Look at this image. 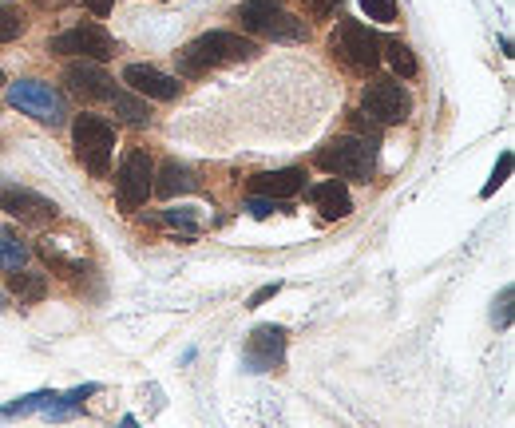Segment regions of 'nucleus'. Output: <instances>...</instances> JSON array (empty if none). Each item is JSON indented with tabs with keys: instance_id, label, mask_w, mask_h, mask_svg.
Masks as SVG:
<instances>
[{
	"instance_id": "20e7f679",
	"label": "nucleus",
	"mask_w": 515,
	"mask_h": 428,
	"mask_svg": "<svg viewBox=\"0 0 515 428\" xmlns=\"http://www.w3.org/2000/svg\"><path fill=\"white\" fill-rule=\"evenodd\" d=\"M333 52L345 60L349 72H361V76H369L381 64V40L361 20H341V28L333 32Z\"/></svg>"
},
{
	"instance_id": "4468645a",
	"label": "nucleus",
	"mask_w": 515,
	"mask_h": 428,
	"mask_svg": "<svg viewBox=\"0 0 515 428\" xmlns=\"http://www.w3.org/2000/svg\"><path fill=\"white\" fill-rule=\"evenodd\" d=\"M64 80H68V84H72V92H76V96H84V100H111V96H115V84L107 80V72H103L100 64H92V60H84V64H68Z\"/></svg>"
},
{
	"instance_id": "6e6552de",
	"label": "nucleus",
	"mask_w": 515,
	"mask_h": 428,
	"mask_svg": "<svg viewBox=\"0 0 515 428\" xmlns=\"http://www.w3.org/2000/svg\"><path fill=\"white\" fill-rule=\"evenodd\" d=\"M361 107H365V115H369L377 127H393V123H405V119H409L412 100L401 84H393V80H373V84L365 88V96H361Z\"/></svg>"
},
{
	"instance_id": "c85d7f7f",
	"label": "nucleus",
	"mask_w": 515,
	"mask_h": 428,
	"mask_svg": "<svg viewBox=\"0 0 515 428\" xmlns=\"http://www.w3.org/2000/svg\"><path fill=\"white\" fill-rule=\"evenodd\" d=\"M278 290H282V286H278V282H274V286H262V290H258V294H254V298H250V306H262V302H266V298H274V294H278Z\"/></svg>"
},
{
	"instance_id": "0eeeda50",
	"label": "nucleus",
	"mask_w": 515,
	"mask_h": 428,
	"mask_svg": "<svg viewBox=\"0 0 515 428\" xmlns=\"http://www.w3.org/2000/svg\"><path fill=\"white\" fill-rule=\"evenodd\" d=\"M8 104L20 107L24 115L40 119V123H64V96L52 88V84H40V80H16L8 84Z\"/></svg>"
},
{
	"instance_id": "473e14b6",
	"label": "nucleus",
	"mask_w": 515,
	"mask_h": 428,
	"mask_svg": "<svg viewBox=\"0 0 515 428\" xmlns=\"http://www.w3.org/2000/svg\"><path fill=\"white\" fill-rule=\"evenodd\" d=\"M270 4H278V0H270Z\"/></svg>"
},
{
	"instance_id": "bb28decb",
	"label": "nucleus",
	"mask_w": 515,
	"mask_h": 428,
	"mask_svg": "<svg viewBox=\"0 0 515 428\" xmlns=\"http://www.w3.org/2000/svg\"><path fill=\"white\" fill-rule=\"evenodd\" d=\"M246 211L254 214V218H266V214L278 211V203H274V199H262V195H258V199H250V203H246Z\"/></svg>"
},
{
	"instance_id": "1a4fd4ad",
	"label": "nucleus",
	"mask_w": 515,
	"mask_h": 428,
	"mask_svg": "<svg viewBox=\"0 0 515 428\" xmlns=\"http://www.w3.org/2000/svg\"><path fill=\"white\" fill-rule=\"evenodd\" d=\"M48 52H60V56H84L92 64H100L107 56H115V40L103 32L100 24H80V28H68L60 36H52Z\"/></svg>"
},
{
	"instance_id": "cd10ccee",
	"label": "nucleus",
	"mask_w": 515,
	"mask_h": 428,
	"mask_svg": "<svg viewBox=\"0 0 515 428\" xmlns=\"http://www.w3.org/2000/svg\"><path fill=\"white\" fill-rule=\"evenodd\" d=\"M337 4L341 0H306L309 16H329V12H337Z\"/></svg>"
},
{
	"instance_id": "a878e982",
	"label": "nucleus",
	"mask_w": 515,
	"mask_h": 428,
	"mask_svg": "<svg viewBox=\"0 0 515 428\" xmlns=\"http://www.w3.org/2000/svg\"><path fill=\"white\" fill-rule=\"evenodd\" d=\"M492 321H496L500 329H508V325H512V286L500 294V306L492 310Z\"/></svg>"
},
{
	"instance_id": "393cba45",
	"label": "nucleus",
	"mask_w": 515,
	"mask_h": 428,
	"mask_svg": "<svg viewBox=\"0 0 515 428\" xmlns=\"http://www.w3.org/2000/svg\"><path fill=\"white\" fill-rule=\"evenodd\" d=\"M163 222H167V226H175V230H183L187 238H195V234H199V222L191 218V211H167Z\"/></svg>"
},
{
	"instance_id": "7c9ffc66",
	"label": "nucleus",
	"mask_w": 515,
	"mask_h": 428,
	"mask_svg": "<svg viewBox=\"0 0 515 428\" xmlns=\"http://www.w3.org/2000/svg\"><path fill=\"white\" fill-rule=\"evenodd\" d=\"M119 428H139V425H135V421H131V417H127V421H123V425H119Z\"/></svg>"
},
{
	"instance_id": "f257e3e1",
	"label": "nucleus",
	"mask_w": 515,
	"mask_h": 428,
	"mask_svg": "<svg viewBox=\"0 0 515 428\" xmlns=\"http://www.w3.org/2000/svg\"><path fill=\"white\" fill-rule=\"evenodd\" d=\"M254 52H258V48H254L250 40L234 36V32H206V36L191 40V44H187L183 52H175V56H179L183 76H203V72H210V68L250 60Z\"/></svg>"
},
{
	"instance_id": "7ed1b4c3",
	"label": "nucleus",
	"mask_w": 515,
	"mask_h": 428,
	"mask_svg": "<svg viewBox=\"0 0 515 428\" xmlns=\"http://www.w3.org/2000/svg\"><path fill=\"white\" fill-rule=\"evenodd\" d=\"M238 20H242L246 32H258V36H270V40H306L309 36L306 20L282 12L270 0H246L238 8Z\"/></svg>"
},
{
	"instance_id": "f3484780",
	"label": "nucleus",
	"mask_w": 515,
	"mask_h": 428,
	"mask_svg": "<svg viewBox=\"0 0 515 428\" xmlns=\"http://www.w3.org/2000/svg\"><path fill=\"white\" fill-rule=\"evenodd\" d=\"M381 48H385V60L393 64V72H397V76H405V80L416 76V56H412V48L405 44V40L389 36V40H381Z\"/></svg>"
},
{
	"instance_id": "4be33fe9",
	"label": "nucleus",
	"mask_w": 515,
	"mask_h": 428,
	"mask_svg": "<svg viewBox=\"0 0 515 428\" xmlns=\"http://www.w3.org/2000/svg\"><path fill=\"white\" fill-rule=\"evenodd\" d=\"M48 401H56V393H36V397H20L16 405L0 409V417H20V413H32V409H40V405H48Z\"/></svg>"
},
{
	"instance_id": "412c9836",
	"label": "nucleus",
	"mask_w": 515,
	"mask_h": 428,
	"mask_svg": "<svg viewBox=\"0 0 515 428\" xmlns=\"http://www.w3.org/2000/svg\"><path fill=\"white\" fill-rule=\"evenodd\" d=\"M20 32H24V16H20V8H12V4H0V44L16 40Z\"/></svg>"
},
{
	"instance_id": "f03ea898",
	"label": "nucleus",
	"mask_w": 515,
	"mask_h": 428,
	"mask_svg": "<svg viewBox=\"0 0 515 428\" xmlns=\"http://www.w3.org/2000/svg\"><path fill=\"white\" fill-rule=\"evenodd\" d=\"M317 167L337 175V179H353V183H369L373 175V143L361 135H341L333 143H325L317 151Z\"/></svg>"
},
{
	"instance_id": "f8f14e48",
	"label": "nucleus",
	"mask_w": 515,
	"mask_h": 428,
	"mask_svg": "<svg viewBox=\"0 0 515 428\" xmlns=\"http://www.w3.org/2000/svg\"><path fill=\"white\" fill-rule=\"evenodd\" d=\"M123 84L131 88V92H139V96H147V100H175L179 96V80L175 76H163L159 68H147V64H127L123 68Z\"/></svg>"
},
{
	"instance_id": "b1692460",
	"label": "nucleus",
	"mask_w": 515,
	"mask_h": 428,
	"mask_svg": "<svg viewBox=\"0 0 515 428\" xmlns=\"http://www.w3.org/2000/svg\"><path fill=\"white\" fill-rule=\"evenodd\" d=\"M508 171H512V151H504V155H500V163H496V171H492V179H488V187H484V199H488V195H496V187H504Z\"/></svg>"
},
{
	"instance_id": "a211bd4d",
	"label": "nucleus",
	"mask_w": 515,
	"mask_h": 428,
	"mask_svg": "<svg viewBox=\"0 0 515 428\" xmlns=\"http://www.w3.org/2000/svg\"><path fill=\"white\" fill-rule=\"evenodd\" d=\"M8 286H12V294L20 298V302H40L44 298V278L40 274H28V270H12L8 274Z\"/></svg>"
},
{
	"instance_id": "5701e85b",
	"label": "nucleus",
	"mask_w": 515,
	"mask_h": 428,
	"mask_svg": "<svg viewBox=\"0 0 515 428\" xmlns=\"http://www.w3.org/2000/svg\"><path fill=\"white\" fill-rule=\"evenodd\" d=\"M361 8L369 12V20H381V24L397 20V0H361Z\"/></svg>"
},
{
	"instance_id": "72a5a7b5",
	"label": "nucleus",
	"mask_w": 515,
	"mask_h": 428,
	"mask_svg": "<svg viewBox=\"0 0 515 428\" xmlns=\"http://www.w3.org/2000/svg\"><path fill=\"white\" fill-rule=\"evenodd\" d=\"M0 306H4V302H0Z\"/></svg>"
},
{
	"instance_id": "9d476101",
	"label": "nucleus",
	"mask_w": 515,
	"mask_h": 428,
	"mask_svg": "<svg viewBox=\"0 0 515 428\" xmlns=\"http://www.w3.org/2000/svg\"><path fill=\"white\" fill-rule=\"evenodd\" d=\"M282 357H286V329L282 325H258L246 341V369L266 373V369L282 365Z\"/></svg>"
},
{
	"instance_id": "aec40b11",
	"label": "nucleus",
	"mask_w": 515,
	"mask_h": 428,
	"mask_svg": "<svg viewBox=\"0 0 515 428\" xmlns=\"http://www.w3.org/2000/svg\"><path fill=\"white\" fill-rule=\"evenodd\" d=\"M107 104L115 107V111H119V115H123L127 123H147V119H151V111H147V104H139V100L123 96V92H115V96H111Z\"/></svg>"
},
{
	"instance_id": "2f4dec72",
	"label": "nucleus",
	"mask_w": 515,
	"mask_h": 428,
	"mask_svg": "<svg viewBox=\"0 0 515 428\" xmlns=\"http://www.w3.org/2000/svg\"><path fill=\"white\" fill-rule=\"evenodd\" d=\"M0 84H4V72H0Z\"/></svg>"
},
{
	"instance_id": "ddd939ff",
	"label": "nucleus",
	"mask_w": 515,
	"mask_h": 428,
	"mask_svg": "<svg viewBox=\"0 0 515 428\" xmlns=\"http://www.w3.org/2000/svg\"><path fill=\"white\" fill-rule=\"evenodd\" d=\"M302 187H306V171H298V167H286V171H262V175L250 179V191L262 195V199H274V203L294 199Z\"/></svg>"
},
{
	"instance_id": "c756f323",
	"label": "nucleus",
	"mask_w": 515,
	"mask_h": 428,
	"mask_svg": "<svg viewBox=\"0 0 515 428\" xmlns=\"http://www.w3.org/2000/svg\"><path fill=\"white\" fill-rule=\"evenodd\" d=\"M111 4H115V0H84V8H92L96 16H107V12H111Z\"/></svg>"
},
{
	"instance_id": "6ab92c4d",
	"label": "nucleus",
	"mask_w": 515,
	"mask_h": 428,
	"mask_svg": "<svg viewBox=\"0 0 515 428\" xmlns=\"http://www.w3.org/2000/svg\"><path fill=\"white\" fill-rule=\"evenodd\" d=\"M24 262H28V250L8 230H0V266L4 270H24Z\"/></svg>"
},
{
	"instance_id": "dca6fc26",
	"label": "nucleus",
	"mask_w": 515,
	"mask_h": 428,
	"mask_svg": "<svg viewBox=\"0 0 515 428\" xmlns=\"http://www.w3.org/2000/svg\"><path fill=\"white\" fill-rule=\"evenodd\" d=\"M313 207L325 214V218H349L353 214V199L345 191L341 179H329V183H317L313 187Z\"/></svg>"
},
{
	"instance_id": "39448f33",
	"label": "nucleus",
	"mask_w": 515,
	"mask_h": 428,
	"mask_svg": "<svg viewBox=\"0 0 515 428\" xmlns=\"http://www.w3.org/2000/svg\"><path fill=\"white\" fill-rule=\"evenodd\" d=\"M72 139H76V155L92 175H107L111 167V151H115V131L103 123L100 115H80L72 123Z\"/></svg>"
},
{
	"instance_id": "423d86ee",
	"label": "nucleus",
	"mask_w": 515,
	"mask_h": 428,
	"mask_svg": "<svg viewBox=\"0 0 515 428\" xmlns=\"http://www.w3.org/2000/svg\"><path fill=\"white\" fill-rule=\"evenodd\" d=\"M151 179H155V167H151V155L147 151H127L123 163H119V175H115V199L123 211H139L151 195Z\"/></svg>"
},
{
	"instance_id": "9b49d317",
	"label": "nucleus",
	"mask_w": 515,
	"mask_h": 428,
	"mask_svg": "<svg viewBox=\"0 0 515 428\" xmlns=\"http://www.w3.org/2000/svg\"><path fill=\"white\" fill-rule=\"evenodd\" d=\"M0 211H8L12 218L28 222V226H44L56 218V203L36 195V191H24V187H4L0 191Z\"/></svg>"
},
{
	"instance_id": "2eb2a0df",
	"label": "nucleus",
	"mask_w": 515,
	"mask_h": 428,
	"mask_svg": "<svg viewBox=\"0 0 515 428\" xmlns=\"http://www.w3.org/2000/svg\"><path fill=\"white\" fill-rule=\"evenodd\" d=\"M151 191L159 195V199H175V195H191V191H199V175L187 167V163H163V171H159V183H151Z\"/></svg>"
}]
</instances>
